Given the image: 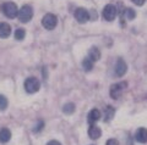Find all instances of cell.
I'll return each instance as SVG.
<instances>
[{
    "mask_svg": "<svg viewBox=\"0 0 147 145\" xmlns=\"http://www.w3.org/2000/svg\"><path fill=\"white\" fill-rule=\"evenodd\" d=\"M1 11L6 17H9V19H15L18 13V7L15 3L7 1V3L1 5Z\"/></svg>",
    "mask_w": 147,
    "mask_h": 145,
    "instance_id": "obj_1",
    "label": "cell"
},
{
    "mask_svg": "<svg viewBox=\"0 0 147 145\" xmlns=\"http://www.w3.org/2000/svg\"><path fill=\"white\" fill-rule=\"evenodd\" d=\"M17 17L22 23H27V22H30L32 20V17H33V10H32V7L30 5H24L18 10Z\"/></svg>",
    "mask_w": 147,
    "mask_h": 145,
    "instance_id": "obj_2",
    "label": "cell"
},
{
    "mask_svg": "<svg viewBox=\"0 0 147 145\" xmlns=\"http://www.w3.org/2000/svg\"><path fill=\"white\" fill-rule=\"evenodd\" d=\"M40 88V84H39V80L36 78V77H28L26 80H25V90L28 94H33L37 93Z\"/></svg>",
    "mask_w": 147,
    "mask_h": 145,
    "instance_id": "obj_3",
    "label": "cell"
},
{
    "mask_svg": "<svg viewBox=\"0 0 147 145\" xmlns=\"http://www.w3.org/2000/svg\"><path fill=\"white\" fill-rule=\"evenodd\" d=\"M42 25H43V27L45 29L52 31L58 25V17L55 16L54 13H47V15L43 17V20H42Z\"/></svg>",
    "mask_w": 147,
    "mask_h": 145,
    "instance_id": "obj_4",
    "label": "cell"
},
{
    "mask_svg": "<svg viewBox=\"0 0 147 145\" xmlns=\"http://www.w3.org/2000/svg\"><path fill=\"white\" fill-rule=\"evenodd\" d=\"M127 87L126 82H120V83H115L110 87V96L113 99H118L120 95L123 94V92L125 90V88Z\"/></svg>",
    "mask_w": 147,
    "mask_h": 145,
    "instance_id": "obj_5",
    "label": "cell"
},
{
    "mask_svg": "<svg viewBox=\"0 0 147 145\" xmlns=\"http://www.w3.org/2000/svg\"><path fill=\"white\" fill-rule=\"evenodd\" d=\"M74 16H75V19L79 23H86L90 19V12L84 7H79L74 12Z\"/></svg>",
    "mask_w": 147,
    "mask_h": 145,
    "instance_id": "obj_6",
    "label": "cell"
},
{
    "mask_svg": "<svg viewBox=\"0 0 147 145\" xmlns=\"http://www.w3.org/2000/svg\"><path fill=\"white\" fill-rule=\"evenodd\" d=\"M117 13H118V9L114 5H112V4L105 5L103 9V17L107 21H113L117 17Z\"/></svg>",
    "mask_w": 147,
    "mask_h": 145,
    "instance_id": "obj_7",
    "label": "cell"
},
{
    "mask_svg": "<svg viewBox=\"0 0 147 145\" xmlns=\"http://www.w3.org/2000/svg\"><path fill=\"white\" fill-rule=\"evenodd\" d=\"M126 70H127V66L125 61L123 60V59H118V61L115 63V74L118 77H121L126 73Z\"/></svg>",
    "mask_w": 147,
    "mask_h": 145,
    "instance_id": "obj_8",
    "label": "cell"
},
{
    "mask_svg": "<svg viewBox=\"0 0 147 145\" xmlns=\"http://www.w3.org/2000/svg\"><path fill=\"white\" fill-rule=\"evenodd\" d=\"M88 135L91 139H98L100 138V135H102V130H100L99 127H97L96 124H90V128H88Z\"/></svg>",
    "mask_w": 147,
    "mask_h": 145,
    "instance_id": "obj_9",
    "label": "cell"
},
{
    "mask_svg": "<svg viewBox=\"0 0 147 145\" xmlns=\"http://www.w3.org/2000/svg\"><path fill=\"white\" fill-rule=\"evenodd\" d=\"M99 118H100V111L97 110V108L91 110L88 116H87V121H88L90 124H94L97 121H99Z\"/></svg>",
    "mask_w": 147,
    "mask_h": 145,
    "instance_id": "obj_10",
    "label": "cell"
},
{
    "mask_svg": "<svg viewBox=\"0 0 147 145\" xmlns=\"http://www.w3.org/2000/svg\"><path fill=\"white\" fill-rule=\"evenodd\" d=\"M135 139L136 142L145 144L147 143V129L146 128H139L136 130V134H135Z\"/></svg>",
    "mask_w": 147,
    "mask_h": 145,
    "instance_id": "obj_11",
    "label": "cell"
},
{
    "mask_svg": "<svg viewBox=\"0 0 147 145\" xmlns=\"http://www.w3.org/2000/svg\"><path fill=\"white\" fill-rule=\"evenodd\" d=\"M11 34V27L6 22H0V38H7Z\"/></svg>",
    "mask_w": 147,
    "mask_h": 145,
    "instance_id": "obj_12",
    "label": "cell"
},
{
    "mask_svg": "<svg viewBox=\"0 0 147 145\" xmlns=\"http://www.w3.org/2000/svg\"><path fill=\"white\" fill-rule=\"evenodd\" d=\"M11 139V132L7 128H1L0 129V143L5 144Z\"/></svg>",
    "mask_w": 147,
    "mask_h": 145,
    "instance_id": "obj_13",
    "label": "cell"
},
{
    "mask_svg": "<svg viewBox=\"0 0 147 145\" xmlns=\"http://www.w3.org/2000/svg\"><path fill=\"white\" fill-rule=\"evenodd\" d=\"M87 57H90L93 62L98 61V60H99V57H100V51H99V49H98V48H96V47H92V48L90 49L88 56H87Z\"/></svg>",
    "mask_w": 147,
    "mask_h": 145,
    "instance_id": "obj_14",
    "label": "cell"
},
{
    "mask_svg": "<svg viewBox=\"0 0 147 145\" xmlns=\"http://www.w3.org/2000/svg\"><path fill=\"white\" fill-rule=\"evenodd\" d=\"M114 114H115V110L112 106H107L104 108V122H108L113 118Z\"/></svg>",
    "mask_w": 147,
    "mask_h": 145,
    "instance_id": "obj_15",
    "label": "cell"
},
{
    "mask_svg": "<svg viewBox=\"0 0 147 145\" xmlns=\"http://www.w3.org/2000/svg\"><path fill=\"white\" fill-rule=\"evenodd\" d=\"M124 19H126L129 21H131V20H134L135 19V16H136V12L134 11V9H131V7H125V10H124Z\"/></svg>",
    "mask_w": 147,
    "mask_h": 145,
    "instance_id": "obj_16",
    "label": "cell"
},
{
    "mask_svg": "<svg viewBox=\"0 0 147 145\" xmlns=\"http://www.w3.org/2000/svg\"><path fill=\"white\" fill-rule=\"evenodd\" d=\"M93 61L91 60L90 57H86L84 61H82V67H84V70L86 71V72H90L92 69H93Z\"/></svg>",
    "mask_w": 147,
    "mask_h": 145,
    "instance_id": "obj_17",
    "label": "cell"
},
{
    "mask_svg": "<svg viewBox=\"0 0 147 145\" xmlns=\"http://www.w3.org/2000/svg\"><path fill=\"white\" fill-rule=\"evenodd\" d=\"M63 112L66 115H71L75 112V105H74L72 102H69V104H65L63 107Z\"/></svg>",
    "mask_w": 147,
    "mask_h": 145,
    "instance_id": "obj_18",
    "label": "cell"
},
{
    "mask_svg": "<svg viewBox=\"0 0 147 145\" xmlns=\"http://www.w3.org/2000/svg\"><path fill=\"white\" fill-rule=\"evenodd\" d=\"M15 39L16 40H22L25 37H26V31L24 29V28H17L16 31H15Z\"/></svg>",
    "mask_w": 147,
    "mask_h": 145,
    "instance_id": "obj_19",
    "label": "cell"
},
{
    "mask_svg": "<svg viewBox=\"0 0 147 145\" xmlns=\"http://www.w3.org/2000/svg\"><path fill=\"white\" fill-rule=\"evenodd\" d=\"M7 99L4 96V95L0 94V110H5V108L7 107Z\"/></svg>",
    "mask_w": 147,
    "mask_h": 145,
    "instance_id": "obj_20",
    "label": "cell"
},
{
    "mask_svg": "<svg viewBox=\"0 0 147 145\" xmlns=\"http://www.w3.org/2000/svg\"><path fill=\"white\" fill-rule=\"evenodd\" d=\"M44 127V122L43 121H39L38 123H37V127H34V129H33V132H36V133H38L39 130H42V128Z\"/></svg>",
    "mask_w": 147,
    "mask_h": 145,
    "instance_id": "obj_21",
    "label": "cell"
},
{
    "mask_svg": "<svg viewBox=\"0 0 147 145\" xmlns=\"http://www.w3.org/2000/svg\"><path fill=\"white\" fill-rule=\"evenodd\" d=\"M132 3L136 4L137 6H142V5H144V4L146 3V0H132Z\"/></svg>",
    "mask_w": 147,
    "mask_h": 145,
    "instance_id": "obj_22",
    "label": "cell"
},
{
    "mask_svg": "<svg viewBox=\"0 0 147 145\" xmlns=\"http://www.w3.org/2000/svg\"><path fill=\"white\" fill-rule=\"evenodd\" d=\"M105 145H119V143H118V140H115V139H109Z\"/></svg>",
    "mask_w": 147,
    "mask_h": 145,
    "instance_id": "obj_23",
    "label": "cell"
},
{
    "mask_svg": "<svg viewBox=\"0 0 147 145\" xmlns=\"http://www.w3.org/2000/svg\"><path fill=\"white\" fill-rule=\"evenodd\" d=\"M47 145H61V144L59 143L58 140H50V142H49Z\"/></svg>",
    "mask_w": 147,
    "mask_h": 145,
    "instance_id": "obj_24",
    "label": "cell"
}]
</instances>
